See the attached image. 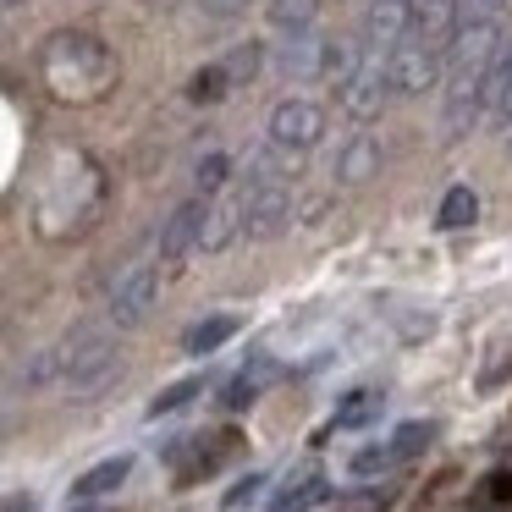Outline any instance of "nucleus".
<instances>
[{
	"mask_svg": "<svg viewBox=\"0 0 512 512\" xmlns=\"http://www.w3.org/2000/svg\"><path fill=\"white\" fill-rule=\"evenodd\" d=\"M474 215H479V199H474V188H446V199H441V210H435V226L441 232H463V226H474Z\"/></svg>",
	"mask_w": 512,
	"mask_h": 512,
	"instance_id": "nucleus-20",
	"label": "nucleus"
},
{
	"mask_svg": "<svg viewBox=\"0 0 512 512\" xmlns=\"http://www.w3.org/2000/svg\"><path fill=\"white\" fill-rule=\"evenodd\" d=\"M446 72V50L441 45H419V39H402L397 50L386 56V78H391V94L397 100H413V94L435 89Z\"/></svg>",
	"mask_w": 512,
	"mask_h": 512,
	"instance_id": "nucleus-4",
	"label": "nucleus"
},
{
	"mask_svg": "<svg viewBox=\"0 0 512 512\" xmlns=\"http://www.w3.org/2000/svg\"><path fill=\"white\" fill-rule=\"evenodd\" d=\"M232 89H237V83H232V72H226L221 61H210V67H199V72H193L188 100H193V105H221Z\"/></svg>",
	"mask_w": 512,
	"mask_h": 512,
	"instance_id": "nucleus-21",
	"label": "nucleus"
},
{
	"mask_svg": "<svg viewBox=\"0 0 512 512\" xmlns=\"http://www.w3.org/2000/svg\"><path fill=\"white\" fill-rule=\"evenodd\" d=\"M122 375V347L100 331H78L61 342V386L72 397H100L111 380Z\"/></svg>",
	"mask_w": 512,
	"mask_h": 512,
	"instance_id": "nucleus-3",
	"label": "nucleus"
},
{
	"mask_svg": "<svg viewBox=\"0 0 512 512\" xmlns=\"http://www.w3.org/2000/svg\"><path fill=\"white\" fill-rule=\"evenodd\" d=\"M155 303H160V270L155 265H133V270H122V276L111 281L105 314H111V325L133 331V325H144L149 314H155Z\"/></svg>",
	"mask_w": 512,
	"mask_h": 512,
	"instance_id": "nucleus-5",
	"label": "nucleus"
},
{
	"mask_svg": "<svg viewBox=\"0 0 512 512\" xmlns=\"http://www.w3.org/2000/svg\"><path fill=\"white\" fill-rule=\"evenodd\" d=\"M325 138V105L314 100H281L265 122V144L287 149V155H303Z\"/></svg>",
	"mask_w": 512,
	"mask_h": 512,
	"instance_id": "nucleus-6",
	"label": "nucleus"
},
{
	"mask_svg": "<svg viewBox=\"0 0 512 512\" xmlns=\"http://www.w3.org/2000/svg\"><path fill=\"white\" fill-rule=\"evenodd\" d=\"M127 474H133V457H127V452L105 457V463L89 468V474L72 479V501H83V507H89V501H100V496H111V490H122Z\"/></svg>",
	"mask_w": 512,
	"mask_h": 512,
	"instance_id": "nucleus-15",
	"label": "nucleus"
},
{
	"mask_svg": "<svg viewBox=\"0 0 512 512\" xmlns=\"http://www.w3.org/2000/svg\"><path fill=\"white\" fill-rule=\"evenodd\" d=\"M325 496H331L325 468L320 463H303V468H292V474L281 479V490L270 496V512H314Z\"/></svg>",
	"mask_w": 512,
	"mask_h": 512,
	"instance_id": "nucleus-13",
	"label": "nucleus"
},
{
	"mask_svg": "<svg viewBox=\"0 0 512 512\" xmlns=\"http://www.w3.org/2000/svg\"><path fill=\"white\" fill-rule=\"evenodd\" d=\"M237 331H243V320H237V314H204L199 325H188V331H182V353H188V358H210V353H221Z\"/></svg>",
	"mask_w": 512,
	"mask_h": 512,
	"instance_id": "nucleus-16",
	"label": "nucleus"
},
{
	"mask_svg": "<svg viewBox=\"0 0 512 512\" xmlns=\"http://www.w3.org/2000/svg\"><path fill=\"white\" fill-rule=\"evenodd\" d=\"M78 512H89V507H78Z\"/></svg>",
	"mask_w": 512,
	"mask_h": 512,
	"instance_id": "nucleus-36",
	"label": "nucleus"
},
{
	"mask_svg": "<svg viewBox=\"0 0 512 512\" xmlns=\"http://www.w3.org/2000/svg\"><path fill=\"white\" fill-rule=\"evenodd\" d=\"M408 34H413V0H369L364 6L358 39H364L369 56H391Z\"/></svg>",
	"mask_w": 512,
	"mask_h": 512,
	"instance_id": "nucleus-10",
	"label": "nucleus"
},
{
	"mask_svg": "<svg viewBox=\"0 0 512 512\" xmlns=\"http://www.w3.org/2000/svg\"><path fill=\"white\" fill-rule=\"evenodd\" d=\"M243 237L248 243H265V237L287 232L292 221V193L287 188H259V193H243Z\"/></svg>",
	"mask_w": 512,
	"mask_h": 512,
	"instance_id": "nucleus-11",
	"label": "nucleus"
},
{
	"mask_svg": "<svg viewBox=\"0 0 512 512\" xmlns=\"http://www.w3.org/2000/svg\"><path fill=\"white\" fill-rule=\"evenodd\" d=\"M23 6H28V0H6V12H23Z\"/></svg>",
	"mask_w": 512,
	"mask_h": 512,
	"instance_id": "nucleus-34",
	"label": "nucleus"
},
{
	"mask_svg": "<svg viewBox=\"0 0 512 512\" xmlns=\"http://www.w3.org/2000/svg\"><path fill=\"white\" fill-rule=\"evenodd\" d=\"M430 441H435V424L413 419V424H402V430L391 435V452H397V463H408V457H419Z\"/></svg>",
	"mask_w": 512,
	"mask_h": 512,
	"instance_id": "nucleus-26",
	"label": "nucleus"
},
{
	"mask_svg": "<svg viewBox=\"0 0 512 512\" xmlns=\"http://www.w3.org/2000/svg\"><path fill=\"white\" fill-rule=\"evenodd\" d=\"M226 171H232V160H226V155H204V160H199V171H193V182H199V199L221 188Z\"/></svg>",
	"mask_w": 512,
	"mask_h": 512,
	"instance_id": "nucleus-29",
	"label": "nucleus"
},
{
	"mask_svg": "<svg viewBox=\"0 0 512 512\" xmlns=\"http://www.w3.org/2000/svg\"><path fill=\"white\" fill-rule=\"evenodd\" d=\"M199 391H204V375H188V380H171V386L160 391L155 402H149V419H166V413H182V408H188L193 397H199Z\"/></svg>",
	"mask_w": 512,
	"mask_h": 512,
	"instance_id": "nucleus-23",
	"label": "nucleus"
},
{
	"mask_svg": "<svg viewBox=\"0 0 512 512\" xmlns=\"http://www.w3.org/2000/svg\"><path fill=\"white\" fill-rule=\"evenodd\" d=\"M380 177V138L375 133H353L342 149H336V182L358 188V182Z\"/></svg>",
	"mask_w": 512,
	"mask_h": 512,
	"instance_id": "nucleus-14",
	"label": "nucleus"
},
{
	"mask_svg": "<svg viewBox=\"0 0 512 512\" xmlns=\"http://www.w3.org/2000/svg\"><path fill=\"white\" fill-rule=\"evenodd\" d=\"M105 204V177L89 155H61L50 171L45 193H39V232L45 237H72L83 226H94Z\"/></svg>",
	"mask_w": 512,
	"mask_h": 512,
	"instance_id": "nucleus-2",
	"label": "nucleus"
},
{
	"mask_svg": "<svg viewBox=\"0 0 512 512\" xmlns=\"http://www.w3.org/2000/svg\"><path fill=\"white\" fill-rule=\"evenodd\" d=\"M419 6H441V0H413V12H419Z\"/></svg>",
	"mask_w": 512,
	"mask_h": 512,
	"instance_id": "nucleus-35",
	"label": "nucleus"
},
{
	"mask_svg": "<svg viewBox=\"0 0 512 512\" xmlns=\"http://www.w3.org/2000/svg\"><path fill=\"white\" fill-rule=\"evenodd\" d=\"M259 490H265V474H248V479H237V485H232V496H226V507H232V512H243L248 501H259Z\"/></svg>",
	"mask_w": 512,
	"mask_h": 512,
	"instance_id": "nucleus-31",
	"label": "nucleus"
},
{
	"mask_svg": "<svg viewBox=\"0 0 512 512\" xmlns=\"http://www.w3.org/2000/svg\"><path fill=\"white\" fill-rule=\"evenodd\" d=\"M210 210H215L210 199H188V204H177V210H171V221L160 226V265L177 270L188 254H199L204 232H210Z\"/></svg>",
	"mask_w": 512,
	"mask_h": 512,
	"instance_id": "nucleus-8",
	"label": "nucleus"
},
{
	"mask_svg": "<svg viewBox=\"0 0 512 512\" xmlns=\"http://www.w3.org/2000/svg\"><path fill=\"white\" fill-rule=\"evenodd\" d=\"M259 61H265V50H259V45H237L232 56L221 61V67L232 72V83H248V78H254V72H259Z\"/></svg>",
	"mask_w": 512,
	"mask_h": 512,
	"instance_id": "nucleus-27",
	"label": "nucleus"
},
{
	"mask_svg": "<svg viewBox=\"0 0 512 512\" xmlns=\"http://www.w3.org/2000/svg\"><path fill=\"white\" fill-rule=\"evenodd\" d=\"M501 12H507V0H457V34L501 23Z\"/></svg>",
	"mask_w": 512,
	"mask_h": 512,
	"instance_id": "nucleus-25",
	"label": "nucleus"
},
{
	"mask_svg": "<svg viewBox=\"0 0 512 512\" xmlns=\"http://www.w3.org/2000/svg\"><path fill=\"white\" fill-rule=\"evenodd\" d=\"M331 50H336V39L320 34V28L281 34V45H276V72H281V78H292V83H314V78H325V72H331Z\"/></svg>",
	"mask_w": 512,
	"mask_h": 512,
	"instance_id": "nucleus-7",
	"label": "nucleus"
},
{
	"mask_svg": "<svg viewBox=\"0 0 512 512\" xmlns=\"http://www.w3.org/2000/svg\"><path fill=\"white\" fill-rule=\"evenodd\" d=\"M265 17L281 34H303V28H314V17H320V0H270Z\"/></svg>",
	"mask_w": 512,
	"mask_h": 512,
	"instance_id": "nucleus-22",
	"label": "nucleus"
},
{
	"mask_svg": "<svg viewBox=\"0 0 512 512\" xmlns=\"http://www.w3.org/2000/svg\"><path fill=\"white\" fill-rule=\"evenodd\" d=\"M479 501H485V507H512V468H496V474H485V485H479Z\"/></svg>",
	"mask_w": 512,
	"mask_h": 512,
	"instance_id": "nucleus-28",
	"label": "nucleus"
},
{
	"mask_svg": "<svg viewBox=\"0 0 512 512\" xmlns=\"http://www.w3.org/2000/svg\"><path fill=\"white\" fill-rule=\"evenodd\" d=\"M287 171H292V155H287V149H276V144L254 149V155L243 160L248 193H259V188H287Z\"/></svg>",
	"mask_w": 512,
	"mask_h": 512,
	"instance_id": "nucleus-17",
	"label": "nucleus"
},
{
	"mask_svg": "<svg viewBox=\"0 0 512 512\" xmlns=\"http://www.w3.org/2000/svg\"><path fill=\"white\" fill-rule=\"evenodd\" d=\"M39 78H45V89L61 105H94L116 83V56L89 28H61L39 50Z\"/></svg>",
	"mask_w": 512,
	"mask_h": 512,
	"instance_id": "nucleus-1",
	"label": "nucleus"
},
{
	"mask_svg": "<svg viewBox=\"0 0 512 512\" xmlns=\"http://www.w3.org/2000/svg\"><path fill=\"white\" fill-rule=\"evenodd\" d=\"M386 468H397V452H391V441H375V446H364V452H353L347 474H353V479H375V474H386Z\"/></svg>",
	"mask_w": 512,
	"mask_h": 512,
	"instance_id": "nucleus-24",
	"label": "nucleus"
},
{
	"mask_svg": "<svg viewBox=\"0 0 512 512\" xmlns=\"http://www.w3.org/2000/svg\"><path fill=\"white\" fill-rule=\"evenodd\" d=\"M6 512H39V501L28 496V490H12V496H6Z\"/></svg>",
	"mask_w": 512,
	"mask_h": 512,
	"instance_id": "nucleus-32",
	"label": "nucleus"
},
{
	"mask_svg": "<svg viewBox=\"0 0 512 512\" xmlns=\"http://www.w3.org/2000/svg\"><path fill=\"white\" fill-rule=\"evenodd\" d=\"M501 116L512 122V45H507V100H501Z\"/></svg>",
	"mask_w": 512,
	"mask_h": 512,
	"instance_id": "nucleus-33",
	"label": "nucleus"
},
{
	"mask_svg": "<svg viewBox=\"0 0 512 512\" xmlns=\"http://www.w3.org/2000/svg\"><path fill=\"white\" fill-rule=\"evenodd\" d=\"M391 100V78H386V56H364V67L336 89V105H342L347 122H369L380 116V105Z\"/></svg>",
	"mask_w": 512,
	"mask_h": 512,
	"instance_id": "nucleus-9",
	"label": "nucleus"
},
{
	"mask_svg": "<svg viewBox=\"0 0 512 512\" xmlns=\"http://www.w3.org/2000/svg\"><path fill=\"white\" fill-rule=\"evenodd\" d=\"M237 237H243V204H237V199L215 204V210H210V232H204V254H221V248L237 243Z\"/></svg>",
	"mask_w": 512,
	"mask_h": 512,
	"instance_id": "nucleus-19",
	"label": "nucleus"
},
{
	"mask_svg": "<svg viewBox=\"0 0 512 512\" xmlns=\"http://www.w3.org/2000/svg\"><path fill=\"white\" fill-rule=\"evenodd\" d=\"M507 369H512V353H507V347H496L490 364H485V375H479V391H496L501 380H507Z\"/></svg>",
	"mask_w": 512,
	"mask_h": 512,
	"instance_id": "nucleus-30",
	"label": "nucleus"
},
{
	"mask_svg": "<svg viewBox=\"0 0 512 512\" xmlns=\"http://www.w3.org/2000/svg\"><path fill=\"white\" fill-rule=\"evenodd\" d=\"M276 380H281V364H276L270 353H254V358H248V364L237 369L232 380H226V391H221V408H226V413H243V408H254V402L265 397V391L276 386Z\"/></svg>",
	"mask_w": 512,
	"mask_h": 512,
	"instance_id": "nucleus-12",
	"label": "nucleus"
},
{
	"mask_svg": "<svg viewBox=\"0 0 512 512\" xmlns=\"http://www.w3.org/2000/svg\"><path fill=\"white\" fill-rule=\"evenodd\" d=\"M380 413H386V391H375V386L347 391V397L336 402V430H369Z\"/></svg>",
	"mask_w": 512,
	"mask_h": 512,
	"instance_id": "nucleus-18",
	"label": "nucleus"
}]
</instances>
